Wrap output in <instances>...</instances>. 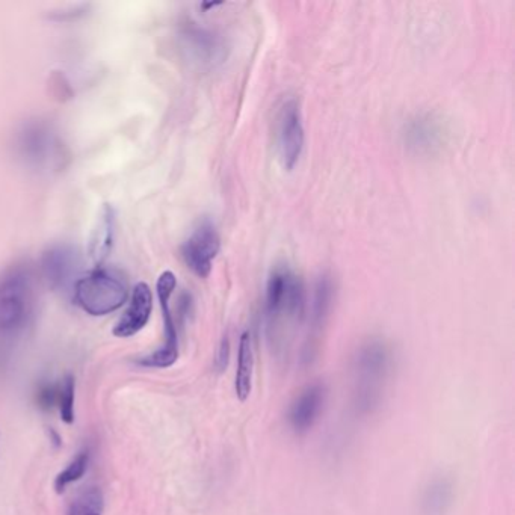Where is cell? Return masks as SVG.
Listing matches in <instances>:
<instances>
[{
  "instance_id": "obj_1",
  "label": "cell",
  "mask_w": 515,
  "mask_h": 515,
  "mask_svg": "<svg viewBox=\"0 0 515 515\" xmlns=\"http://www.w3.org/2000/svg\"><path fill=\"white\" fill-rule=\"evenodd\" d=\"M354 407L358 414L380 408L393 367L392 349L384 340L372 339L358 348L354 357Z\"/></svg>"
},
{
  "instance_id": "obj_2",
  "label": "cell",
  "mask_w": 515,
  "mask_h": 515,
  "mask_svg": "<svg viewBox=\"0 0 515 515\" xmlns=\"http://www.w3.org/2000/svg\"><path fill=\"white\" fill-rule=\"evenodd\" d=\"M303 309L304 287L300 278L290 269H274L266 286L268 336L272 346L277 349L287 346L290 330L303 315Z\"/></svg>"
},
{
  "instance_id": "obj_3",
  "label": "cell",
  "mask_w": 515,
  "mask_h": 515,
  "mask_svg": "<svg viewBox=\"0 0 515 515\" xmlns=\"http://www.w3.org/2000/svg\"><path fill=\"white\" fill-rule=\"evenodd\" d=\"M35 307L34 277L26 265L0 272V337L13 339L26 330Z\"/></svg>"
},
{
  "instance_id": "obj_4",
  "label": "cell",
  "mask_w": 515,
  "mask_h": 515,
  "mask_svg": "<svg viewBox=\"0 0 515 515\" xmlns=\"http://www.w3.org/2000/svg\"><path fill=\"white\" fill-rule=\"evenodd\" d=\"M73 297L88 315H111L126 303L127 283L120 272L97 268L79 278Z\"/></svg>"
},
{
  "instance_id": "obj_5",
  "label": "cell",
  "mask_w": 515,
  "mask_h": 515,
  "mask_svg": "<svg viewBox=\"0 0 515 515\" xmlns=\"http://www.w3.org/2000/svg\"><path fill=\"white\" fill-rule=\"evenodd\" d=\"M17 156L26 167L37 171L56 170L62 162V144L49 124L26 123L17 133Z\"/></svg>"
},
{
  "instance_id": "obj_6",
  "label": "cell",
  "mask_w": 515,
  "mask_h": 515,
  "mask_svg": "<svg viewBox=\"0 0 515 515\" xmlns=\"http://www.w3.org/2000/svg\"><path fill=\"white\" fill-rule=\"evenodd\" d=\"M177 286L176 275L171 271L162 272L159 277L156 290H158L159 303H161L162 316H164L165 340L161 348L156 349L153 354L139 358L136 363L142 367L152 369H167L173 366L179 358V337H177L176 322L171 312L170 300L174 289Z\"/></svg>"
},
{
  "instance_id": "obj_7",
  "label": "cell",
  "mask_w": 515,
  "mask_h": 515,
  "mask_svg": "<svg viewBox=\"0 0 515 515\" xmlns=\"http://www.w3.org/2000/svg\"><path fill=\"white\" fill-rule=\"evenodd\" d=\"M304 135L303 115L297 100L289 99L281 105L277 118V144L281 162L286 170H292L303 155Z\"/></svg>"
},
{
  "instance_id": "obj_8",
  "label": "cell",
  "mask_w": 515,
  "mask_h": 515,
  "mask_svg": "<svg viewBox=\"0 0 515 515\" xmlns=\"http://www.w3.org/2000/svg\"><path fill=\"white\" fill-rule=\"evenodd\" d=\"M82 259L79 251L70 244H56L47 248L41 257L44 278L53 289L71 292L78 283Z\"/></svg>"
},
{
  "instance_id": "obj_9",
  "label": "cell",
  "mask_w": 515,
  "mask_h": 515,
  "mask_svg": "<svg viewBox=\"0 0 515 515\" xmlns=\"http://www.w3.org/2000/svg\"><path fill=\"white\" fill-rule=\"evenodd\" d=\"M219 248L221 239L215 224L210 219H204L183 244V260L197 277L207 278L212 272L213 260L218 256Z\"/></svg>"
},
{
  "instance_id": "obj_10",
  "label": "cell",
  "mask_w": 515,
  "mask_h": 515,
  "mask_svg": "<svg viewBox=\"0 0 515 515\" xmlns=\"http://www.w3.org/2000/svg\"><path fill=\"white\" fill-rule=\"evenodd\" d=\"M327 387L322 383L309 384L290 405L289 425L297 434H306L316 425L327 404Z\"/></svg>"
},
{
  "instance_id": "obj_11",
  "label": "cell",
  "mask_w": 515,
  "mask_h": 515,
  "mask_svg": "<svg viewBox=\"0 0 515 515\" xmlns=\"http://www.w3.org/2000/svg\"><path fill=\"white\" fill-rule=\"evenodd\" d=\"M153 310V295L150 287L145 283H138L133 289L129 307L115 324L114 336L127 339L138 334L145 325L149 324Z\"/></svg>"
},
{
  "instance_id": "obj_12",
  "label": "cell",
  "mask_w": 515,
  "mask_h": 515,
  "mask_svg": "<svg viewBox=\"0 0 515 515\" xmlns=\"http://www.w3.org/2000/svg\"><path fill=\"white\" fill-rule=\"evenodd\" d=\"M455 500V482L451 476L429 479L420 496V515H448Z\"/></svg>"
},
{
  "instance_id": "obj_13",
  "label": "cell",
  "mask_w": 515,
  "mask_h": 515,
  "mask_svg": "<svg viewBox=\"0 0 515 515\" xmlns=\"http://www.w3.org/2000/svg\"><path fill=\"white\" fill-rule=\"evenodd\" d=\"M115 224H117V216H115L114 207L105 204L97 216L96 226L90 238V257L97 268H100L111 253L115 238Z\"/></svg>"
},
{
  "instance_id": "obj_14",
  "label": "cell",
  "mask_w": 515,
  "mask_h": 515,
  "mask_svg": "<svg viewBox=\"0 0 515 515\" xmlns=\"http://www.w3.org/2000/svg\"><path fill=\"white\" fill-rule=\"evenodd\" d=\"M183 49L200 64H212L218 59L221 44L215 35L200 28H189L183 32Z\"/></svg>"
},
{
  "instance_id": "obj_15",
  "label": "cell",
  "mask_w": 515,
  "mask_h": 515,
  "mask_svg": "<svg viewBox=\"0 0 515 515\" xmlns=\"http://www.w3.org/2000/svg\"><path fill=\"white\" fill-rule=\"evenodd\" d=\"M254 351L251 334L245 331L239 340L238 371L235 390L239 401L245 402L253 392Z\"/></svg>"
},
{
  "instance_id": "obj_16",
  "label": "cell",
  "mask_w": 515,
  "mask_h": 515,
  "mask_svg": "<svg viewBox=\"0 0 515 515\" xmlns=\"http://www.w3.org/2000/svg\"><path fill=\"white\" fill-rule=\"evenodd\" d=\"M90 460V449H84V451L79 452V454L70 461V464H68V466L65 467L58 476H56V493L62 494L67 490L68 485L78 482L79 479L87 473L88 466H90Z\"/></svg>"
},
{
  "instance_id": "obj_17",
  "label": "cell",
  "mask_w": 515,
  "mask_h": 515,
  "mask_svg": "<svg viewBox=\"0 0 515 515\" xmlns=\"http://www.w3.org/2000/svg\"><path fill=\"white\" fill-rule=\"evenodd\" d=\"M105 499L100 488L88 487L78 494L68 509V515H103Z\"/></svg>"
},
{
  "instance_id": "obj_18",
  "label": "cell",
  "mask_w": 515,
  "mask_h": 515,
  "mask_svg": "<svg viewBox=\"0 0 515 515\" xmlns=\"http://www.w3.org/2000/svg\"><path fill=\"white\" fill-rule=\"evenodd\" d=\"M75 378L68 375L62 383H59L58 410L61 414L62 422L71 425L75 422Z\"/></svg>"
},
{
  "instance_id": "obj_19",
  "label": "cell",
  "mask_w": 515,
  "mask_h": 515,
  "mask_svg": "<svg viewBox=\"0 0 515 515\" xmlns=\"http://www.w3.org/2000/svg\"><path fill=\"white\" fill-rule=\"evenodd\" d=\"M59 384L43 383L35 390V404L40 410L50 411L58 407Z\"/></svg>"
},
{
  "instance_id": "obj_20",
  "label": "cell",
  "mask_w": 515,
  "mask_h": 515,
  "mask_svg": "<svg viewBox=\"0 0 515 515\" xmlns=\"http://www.w3.org/2000/svg\"><path fill=\"white\" fill-rule=\"evenodd\" d=\"M230 358V340L229 337H224L223 342L219 345L218 354H216L215 367L218 372L226 371L229 366Z\"/></svg>"
}]
</instances>
